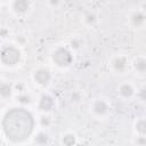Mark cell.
Listing matches in <instances>:
<instances>
[{
    "mask_svg": "<svg viewBox=\"0 0 146 146\" xmlns=\"http://www.w3.org/2000/svg\"><path fill=\"white\" fill-rule=\"evenodd\" d=\"M22 50L17 44L14 43H3L1 46L0 51V63L2 67L6 68H14L18 66L22 62Z\"/></svg>",
    "mask_w": 146,
    "mask_h": 146,
    "instance_id": "6da1fadb",
    "label": "cell"
},
{
    "mask_svg": "<svg viewBox=\"0 0 146 146\" xmlns=\"http://www.w3.org/2000/svg\"><path fill=\"white\" fill-rule=\"evenodd\" d=\"M52 64L58 68H67L73 64V52L68 47L58 46L56 47L50 55Z\"/></svg>",
    "mask_w": 146,
    "mask_h": 146,
    "instance_id": "7a4b0ae2",
    "label": "cell"
},
{
    "mask_svg": "<svg viewBox=\"0 0 146 146\" xmlns=\"http://www.w3.org/2000/svg\"><path fill=\"white\" fill-rule=\"evenodd\" d=\"M32 80L33 82L40 88H47L52 80L51 72L46 67H39L32 72Z\"/></svg>",
    "mask_w": 146,
    "mask_h": 146,
    "instance_id": "3957f363",
    "label": "cell"
},
{
    "mask_svg": "<svg viewBox=\"0 0 146 146\" xmlns=\"http://www.w3.org/2000/svg\"><path fill=\"white\" fill-rule=\"evenodd\" d=\"M91 114L97 119H104L111 112V106L108 102L104 98H97L95 99L90 105Z\"/></svg>",
    "mask_w": 146,
    "mask_h": 146,
    "instance_id": "277c9868",
    "label": "cell"
},
{
    "mask_svg": "<svg viewBox=\"0 0 146 146\" xmlns=\"http://www.w3.org/2000/svg\"><path fill=\"white\" fill-rule=\"evenodd\" d=\"M9 9L15 16L22 17L31 11L32 2L29 0H14L9 3Z\"/></svg>",
    "mask_w": 146,
    "mask_h": 146,
    "instance_id": "5b68a950",
    "label": "cell"
},
{
    "mask_svg": "<svg viewBox=\"0 0 146 146\" xmlns=\"http://www.w3.org/2000/svg\"><path fill=\"white\" fill-rule=\"evenodd\" d=\"M129 66V59L124 55H116L113 56L110 60V67L114 73L123 74Z\"/></svg>",
    "mask_w": 146,
    "mask_h": 146,
    "instance_id": "8992f818",
    "label": "cell"
},
{
    "mask_svg": "<svg viewBox=\"0 0 146 146\" xmlns=\"http://www.w3.org/2000/svg\"><path fill=\"white\" fill-rule=\"evenodd\" d=\"M56 107V102L54 97L49 94H42L36 102V108L41 113H47L49 114L54 108Z\"/></svg>",
    "mask_w": 146,
    "mask_h": 146,
    "instance_id": "52a82bcc",
    "label": "cell"
},
{
    "mask_svg": "<svg viewBox=\"0 0 146 146\" xmlns=\"http://www.w3.org/2000/svg\"><path fill=\"white\" fill-rule=\"evenodd\" d=\"M137 90L135 89L133 84L128 82V81H123L122 83H120L117 86V95L120 96V98L124 99V100H130L136 96Z\"/></svg>",
    "mask_w": 146,
    "mask_h": 146,
    "instance_id": "ba28073f",
    "label": "cell"
},
{
    "mask_svg": "<svg viewBox=\"0 0 146 146\" xmlns=\"http://www.w3.org/2000/svg\"><path fill=\"white\" fill-rule=\"evenodd\" d=\"M129 23L132 27H143L146 23V13L143 9H135L129 14Z\"/></svg>",
    "mask_w": 146,
    "mask_h": 146,
    "instance_id": "9c48e42d",
    "label": "cell"
},
{
    "mask_svg": "<svg viewBox=\"0 0 146 146\" xmlns=\"http://www.w3.org/2000/svg\"><path fill=\"white\" fill-rule=\"evenodd\" d=\"M15 95V90H14V86L10 84L9 82L2 81L0 83V98L2 99V102L9 100L14 97Z\"/></svg>",
    "mask_w": 146,
    "mask_h": 146,
    "instance_id": "30bf717a",
    "label": "cell"
},
{
    "mask_svg": "<svg viewBox=\"0 0 146 146\" xmlns=\"http://www.w3.org/2000/svg\"><path fill=\"white\" fill-rule=\"evenodd\" d=\"M131 66L133 71L138 74H146V57L145 56H137L132 59Z\"/></svg>",
    "mask_w": 146,
    "mask_h": 146,
    "instance_id": "8fae6325",
    "label": "cell"
},
{
    "mask_svg": "<svg viewBox=\"0 0 146 146\" xmlns=\"http://www.w3.org/2000/svg\"><path fill=\"white\" fill-rule=\"evenodd\" d=\"M59 141H60L62 146H75L78 144V137L74 132L67 131L60 136Z\"/></svg>",
    "mask_w": 146,
    "mask_h": 146,
    "instance_id": "7c38bea8",
    "label": "cell"
},
{
    "mask_svg": "<svg viewBox=\"0 0 146 146\" xmlns=\"http://www.w3.org/2000/svg\"><path fill=\"white\" fill-rule=\"evenodd\" d=\"M82 21H83V24H84L86 26H88V27H94V26L97 24V22H98V17H97V15H96L94 11L88 10V11H86V13L83 14Z\"/></svg>",
    "mask_w": 146,
    "mask_h": 146,
    "instance_id": "4fadbf2b",
    "label": "cell"
},
{
    "mask_svg": "<svg viewBox=\"0 0 146 146\" xmlns=\"http://www.w3.org/2000/svg\"><path fill=\"white\" fill-rule=\"evenodd\" d=\"M15 100L22 106H30L33 103V97L31 96V94L29 91H26V92H22V94H16Z\"/></svg>",
    "mask_w": 146,
    "mask_h": 146,
    "instance_id": "5bb4252c",
    "label": "cell"
},
{
    "mask_svg": "<svg viewBox=\"0 0 146 146\" xmlns=\"http://www.w3.org/2000/svg\"><path fill=\"white\" fill-rule=\"evenodd\" d=\"M133 130L136 135L146 136V117H138L133 122Z\"/></svg>",
    "mask_w": 146,
    "mask_h": 146,
    "instance_id": "9a60e30c",
    "label": "cell"
},
{
    "mask_svg": "<svg viewBox=\"0 0 146 146\" xmlns=\"http://www.w3.org/2000/svg\"><path fill=\"white\" fill-rule=\"evenodd\" d=\"M33 141L34 144L39 145V146H44L48 144L49 141V135L44 131V130H40L36 132V135L33 137Z\"/></svg>",
    "mask_w": 146,
    "mask_h": 146,
    "instance_id": "2e32d148",
    "label": "cell"
},
{
    "mask_svg": "<svg viewBox=\"0 0 146 146\" xmlns=\"http://www.w3.org/2000/svg\"><path fill=\"white\" fill-rule=\"evenodd\" d=\"M38 123L42 129H48L51 127L52 124V119L50 116V114L47 113H41V115L38 119Z\"/></svg>",
    "mask_w": 146,
    "mask_h": 146,
    "instance_id": "e0dca14e",
    "label": "cell"
},
{
    "mask_svg": "<svg viewBox=\"0 0 146 146\" xmlns=\"http://www.w3.org/2000/svg\"><path fill=\"white\" fill-rule=\"evenodd\" d=\"M81 47H82V41H81V39H79V38H73V39L70 41V49H72V50H79Z\"/></svg>",
    "mask_w": 146,
    "mask_h": 146,
    "instance_id": "ac0fdd59",
    "label": "cell"
},
{
    "mask_svg": "<svg viewBox=\"0 0 146 146\" xmlns=\"http://www.w3.org/2000/svg\"><path fill=\"white\" fill-rule=\"evenodd\" d=\"M133 144L135 146H146V136L136 135V137L133 138Z\"/></svg>",
    "mask_w": 146,
    "mask_h": 146,
    "instance_id": "d6986e66",
    "label": "cell"
},
{
    "mask_svg": "<svg viewBox=\"0 0 146 146\" xmlns=\"http://www.w3.org/2000/svg\"><path fill=\"white\" fill-rule=\"evenodd\" d=\"M14 90L16 94H22V92H26L27 91V88H26V84L24 82H17L16 84H14Z\"/></svg>",
    "mask_w": 146,
    "mask_h": 146,
    "instance_id": "ffe728a7",
    "label": "cell"
},
{
    "mask_svg": "<svg viewBox=\"0 0 146 146\" xmlns=\"http://www.w3.org/2000/svg\"><path fill=\"white\" fill-rule=\"evenodd\" d=\"M136 95H137V98H138L140 102L146 103V86H144V87L139 88V89L137 90Z\"/></svg>",
    "mask_w": 146,
    "mask_h": 146,
    "instance_id": "44dd1931",
    "label": "cell"
},
{
    "mask_svg": "<svg viewBox=\"0 0 146 146\" xmlns=\"http://www.w3.org/2000/svg\"><path fill=\"white\" fill-rule=\"evenodd\" d=\"M71 100H72V103H79L81 100V94L79 91H74L71 95Z\"/></svg>",
    "mask_w": 146,
    "mask_h": 146,
    "instance_id": "7402d4cb",
    "label": "cell"
},
{
    "mask_svg": "<svg viewBox=\"0 0 146 146\" xmlns=\"http://www.w3.org/2000/svg\"><path fill=\"white\" fill-rule=\"evenodd\" d=\"M60 1H58V0H49L48 2H47V6H49L50 8H52V9H55V8H57L58 6H60Z\"/></svg>",
    "mask_w": 146,
    "mask_h": 146,
    "instance_id": "603a6c76",
    "label": "cell"
},
{
    "mask_svg": "<svg viewBox=\"0 0 146 146\" xmlns=\"http://www.w3.org/2000/svg\"><path fill=\"white\" fill-rule=\"evenodd\" d=\"M1 36H2V39H5L6 36H9V31H7L6 27L1 29Z\"/></svg>",
    "mask_w": 146,
    "mask_h": 146,
    "instance_id": "cb8c5ba5",
    "label": "cell"
},
{
    "mask_svg": "<svg viewBox=\"0 0 146 146\" xmlns=\"http://www.w3.org/2000/svg\"><path fill=\"white\" fill-rule=\"evenodd\" d=\"M75 146H90V144L88 143V141H78V144L75 145Z\"/></svg>",
    "mask_w": 146,
    "mask_h": 146,
    "instance_id": "d4e9b609",
    "label": "cell"
}]
</instances>
